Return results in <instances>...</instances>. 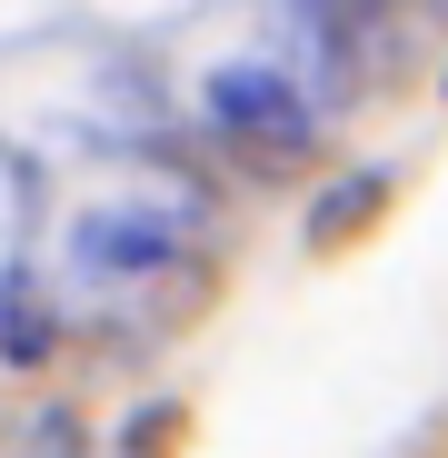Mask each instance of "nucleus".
I'll use <instances>...</instances> for the list:
<instances>
[{
  "mask_svg": "<svg viewBox=\"0 0 448 458\" xmlns=\"http://www.w3.org/2000/svg\"><path fill=\"white\" fill-rule=\"evenodd\" d=\"M180 438H190V409H180V399H149V409L120 428V448H110V458H170Z\"/></svg>",
  "mask_w": 448,
  "mask_h": 458,
  "instance_id": "3",
  "label": "nucleus"
},
{
  "mask_svg": "<svg viewBox=\"0 0 448 458\" xmlns=\"http://www.w3.org/2000/svg\"><path fill=\"white\" fill-rule=\"evenodd\" d=\"M90 259H120V269H149V259H160V229H139V219H120V229H110V219H100V229H90Z\"/></svg>",
  "mask_w": 448,
  "mask_h": 458,
  "instance_id": "4",
  "label": "nucleus"
},
{
  "mask_svg": "<svg viewBox=\"0 0 448 458\" xmlns=\"http://www.w3.org/2000/svg\"><path fill=\"white\" fill-rule=\"evenodd\" d=\"M379 209H389V180H379V170H368V180H349V190H329V199L309 209V250H339V240H359V229L379 219Z\"/></svg>",
  "mask_w": 448,
  "mask_h": 458,
  "instance_id": "2",
  "label": "nucleus"
},
{
  "mask_svg": "<svg viewBox=\"0 0 448 458\" xmlns=\"http://www.w3.org/2000/svg\"><path fill=\"white\" fill-rule=\"evenodd\" d=\"M11 359H50V310H11V339H0Z\"/></svg>",
  "mask_w": 448,
  "mask_h": 458,
  "instance_id": "5",
  "label": "nucleus"
},
{
  "mask_svg": "<svg viewBox=\"0 0 448 458\" xmlns=\"http://www.w3.org/2000/svg\"><path fill=\"white\" fill-rule=\"evenodd\" d=\"M209 120L240 140V160H259V180H279L299 149H309V100H299L279 70H219L209 81Z\"/></svg>",
  "mask_w": 448,
  "mask_h": 458,
  "instance_id": "1",
  "label": "nucleus"
}]
</instances>
